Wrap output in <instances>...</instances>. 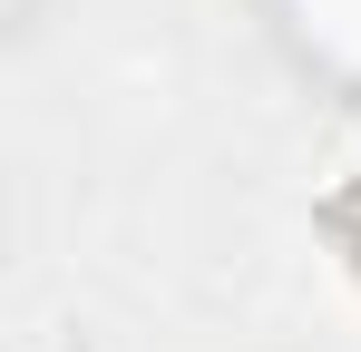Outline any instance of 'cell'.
<instances>
[{
    "instance_id": "obj_1",
    "label": "cell",
    "mask_w": 361,
    "mask_h": 352,
    "mask_svg": "<svg viewBox=\"0 0 361 352\" xmlns=\"http://www.w3.org/2000/svg\"><path fill=\"white\" fill-rule=\"evenodd\" d=\"M293 10H302V30L342 59V69H361V0H293Z\"/></svg>"
}]
</instances>
